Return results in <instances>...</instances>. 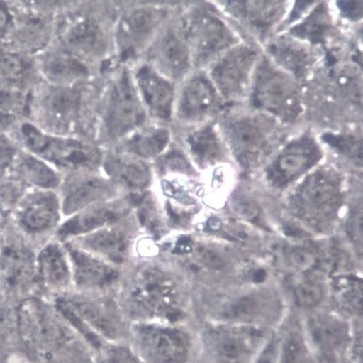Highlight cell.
Returning a JSON list of instances; mask_svg holds the SVG:
<instances>
[{"mask_svg": "<svg viewBox=\"0 0 363 363\" xmlns=\"http://www.w3.org/2000/svg\"><path fill=\"white\" fill-rule=\"evenodd\" d=\"M17 335L32 363H91L86 341L45 298L29 297L15 310Z\"/></svg>", "mask_w": 363, "mask_h": 363, "instance_id": "1", "label": "cell"}, {"mask_svg": "<svg viewBox=\"0 0 363 363\" xmlns=\"http://www.w3.org/2000/svg\"><path fill=\"white\" fill-rule=\"evenodd\" d=\"M122 305L124 313L135 323L176 324L186 315L176 283L157 268L144 269L138 273Z\"/></svg>", "mask_w": 363, "mask_h": 363, "instance_id": "2", "label": "cell"}, {"mask_svg": "<svg viewBox=\"0 0 363 363\" xmlns=\"http://www.w3.org/2000/svg\"><path fill=\"white\" fill-rule=\"evenodd\" d=\"M132 348L144 363H188L193 342L175 324L135 323L130 329Z\"/></svg>", "mask_w": 363, "mask_h": 363, "instance_id": "3", "label": "cell"}, {"mask_svg": "<svg viewBox=\"0 0 363 363\" xmlns=\"http://www.w3.org/2000/svg\"><path fill=\"white\" fill-rule=\"evenodd\" d=\"M23 134L29 150L57 168L76 172L91 169L101 161L99 151L80 141L49 136L30 124L23 126Z\"/></svg>", "mask_w": 363, "mask_h": 363, "instance_id": "4", "label": "cell"}, {"mask_svg": "<svg viewBox=\"0 0 363 363\" xmlns=\"http://www.w3.org/2000/svg\"><path fill=\"white\" fill-rule=\"evenodd\" d=\"M292 202L301 219L322 228L334 219L340 206V180L331 172L318 171L298 188Z\"/></svg>", "mask_w": 363, "mask_h": 363, "instance_id": "5", "label": "cell"}, {"mask_svg": "<svg viewBox=\"0 0 363 363\" xmlns=\"http://www.w3.org/2000/svg\"><path fill=\"white\" fill-rule=\"evenodd\" d=\"M146 119L147 111L133 77L125 70L114 81L108 94L104 112L106 133L113 139L127 137L143 126Z\"/></svg>", "mask_w": 363, "mask_h": 363, "instance_id": "6", "label": "cell"}, {"mask_svg": "<svg viewBox=\"0 0 363 363\" xmlns=\"http://www.w3.org/2000/svg\"><path fill=\"white\" fill-rule=\"evenodd\" d=\"M35 258L36 252L25 242L4 239L0 260V291L19 301L41 297L36 281Z\"/></svg>", "mask_w": 363, "mask_h": 363, "instance_id": "7", "label": "cell"}, {"mask_svg": "<svg viewBox=\"0 0 363 363\" xmlns=\"http://www.w3.org/2000/svg\"><path fill=\"white\" fill-rule=\"evenodd\" d=\"M256 107L289 121L301 112L300 94L294 82L283 72L264 62L259 67L253 88Z\"/></svg>", "mask_w": 363, "mask_h": 363, "instance_id": "8", "label": "cell"}, {"mask_svg": "<svg viewBox=\"0 0 363 363\" xmlns=\"http://www.w3.org/2000/svg\"><path fill=\"white\" fill-rule=\"evenodd\" d=\"M61 200L55 190H28L13 217L18 232L29 239L55 232L60 224Z\"/></svg>", "mask_w": 363, "mask_h": 363, "instance_id": "9", "label": "cell"}, {"mask_svg": "<svg viewBox=\"0 0 363 363\" xmlns=\"http://www.w3.org/2000/svg\"><path fill=\"white\" fill-rule=\"evenodd\" d=\"M193 60L204 62L229 47L232 34L225 23L211 13L199 9L184 20L182 31Z\"/></svg>", "mask_w": 363, "mask_h": 363, "instance_id": "10", "label": "cell"}, {"mask_svg": "<svg viewBox=\"0 0 363 363\" xmlns=\"http://www.w3.org/2000/svg\"><path fill=\"white\" fill-rule=\"evenodd\" d=\"M262 337L253 327H216L205 336V351L211 363H248Z\"/></svg>", "mask_w": 363, "mask_h": 363, "instance_id": "11", "label": "cell"}, {"mask_svg": "<svg viewBox=\"0 0 363 363\" xmlns=\"http://www.w3.org/2000/svg\"><path fill=\"white\" fill-rule=\"evenodd\" d=\"M220 107V97L211 79L199 72L187 78L176 97L174 114L183 123L196 124Z\"/></svg>", "mask_w": 363, "mask_h": 363, "instance_id": "12", "label": "cell"}, {"mask_svg": "<svg viewBox=\"0 0 363 363\" xmlns=\"http://www.w3.org/2000/svg\"><path fill=\"white\" fill-rule=\"evenodd\" d=\"M272 125L257 117L230 121L225 131L230 146L241 164L249 168L268 151L273 136Z\"/></svg>", "mask_w": 363, "mask_h": 363, "instance_id": "13", "label": "cell"}, {"mask_svg": "<svg viewBox=\"0 0 363 363\" xmlns=\"http://www.w3.org/2000/svg\"><path fill=\"white\" fill-rule=\"evenodd\" d=\"M149 63L171 82L184 78L192 65L191 50L182 32L169 29L152 42Z\"/></svg>", "mask_w": 363, "mask_h": 363, "instance_id": "14", "label": "cell"}, {"mask_svg": "<svg viewBox=\"0 0 363 363\" xmlns=\"http://www.w3.org/2000/svg\"><path fill=\"white\" fill-rule=\"evenodd\" d=\"M133 80L147 112L157 119L171 121L176 101L172 82L161 75L150 64L140 65Z\"/></svg>", "mask_w": 363, "mask_h": 363, "instance_id": "15", "label": "cell"}, {"mask_svg": "<svg viewBox=\"0 0 363 363\" xmlns=\"http://www.w3.org/2000/svg\"><path fill=\"white\" fill-rule=\"evenodd\" d=\"M321 151L311 138L303 137L290 143L267 170L269 181L277 187L294 182L321 158Z\"/></svg>", "mask_w": 363, "mask_h": 363, "instance_id": "16", "label": "cell"}, {"mask_svg": "<svg viewBox=\"0 0 363 363\" xmlns=\"http://www.w3.org/2000/svg\"><path fill=\"white\" fill-rule=\"evenodd\" d=\"M68 256L72 282L84 291H102L114 285L119 272L92 253L71 243L63 245Z\"/></svg>", "mask_w": 363, "mask_h": 363, "instance_id": "17", "label": "cell"}, {"mask_svg": "<svg viewBox=\"0 0 363 363\" xmlns=\"http://www.w3.org/2000/svg\"><path fill=\"white\" fill-rule=\"evenodd\" d=\"M165 12L157 9H138L125 14L118 26L117 40L123 58L146 47L159 31Z\"/></svg>", "mask_w": 363, "mask_h": 363, "instance_id": "18", "label": "cell"}, {"mask_svg": "<svg viewBox=\"0 0 363 363\" xmlns=\"http://www.w3.org/2000/svg\"><path fill=\"white\" fill-rule=\"evenodd\" d=\"M256 53L247 47H239L218 60L211 71V80L226 98L241 95L249 82Z\"/></svg>", "mask_w": 363, "mask_h": 363, "instance_id": "19", "label": "cell"}, {"mask_svg": "<svg viewBox=\"0 0 363 363\" xmlns=\"http://www.w3.org/2000/svg\"><path fill=\"white\" fill-rule=\"evenodd\" d=\"M36 281L40 295L61 293L72 282V272L64 246L57 240L45 242L36 252Z\"/></svg>", "mask_w": 363, "mask_h": 363, "instance_id": "20", "label": "cell"}, {"mask_svg": "<svg viewBox=\"0 0 363 363\" xmlns=\"http://www.w3.org/2000/svg\"><path fill=\"white\" fill-rule=\"evenodd\" d=\"M122 210L115 206L98 205L90 206L60 224L55 232L58 242H65L80 236H86L117 222Z\"/></svg>", "mask_w": 363, "mask_h": 363, "instance_id": "21", "label": "cell"}, {"mask_svg": "<svg viewBox=\"0 0 363 363\" xmlns=\"http://www.w3.org/2000/svg\"><path fill=\"white\" fill-rule=\"evenodd\" d=\"M113 185L107 180L96 177L84 178L72 183L61 200L62 215L69 217L92 206L99 201L111 197Z\"/></svg>", "mask_w": 363, "mask_h": 363, "instance_id": "22", "label": "cell"}, {"mask_svg": "<svg viewBox=\"0 0 363 363\" xmlns=\"http://www.w3.org/2000/svg\"><path fill=\"white\" fill-rule=\"evenodd\" d=\"M9 177L18 180L28 190H55L62 182L60 173L54 168L30 156L16 159Z\"/></svg>", "mask_w": 363, "mask_h": 363, "instance_id": "23", "label": "cell"}, {"mask_svg": "<svg viewBox=\"0 0 363 363\" xmlns=\"http://www.w3.org/2000/svg\"><path fill=\"white\" fill-rule=\"evenodd\" d=\"M313 342L326 356L333 357L341 353L349 341V327L345 322L327 315L313 318L309 323Z\"/></svg>", "mask_w": 363, "mask_h": 363, "instance_id": "24", "label": "cell"}, {"mask_svg": "<svg viewBox=\"0 0 363 363\" xmlns=\"http://www.w3.org/2000/svg\"><path fill=\"white\" fill-rule=\"evenodd\" d=\"M65 40L71 48L94 56L101 54L105 50L107 36L104 27L95 17L86 16L72 26Z\"/></svg>", "mask_w": 363, "mask_h": 363, "instance_id": "25", "label": "cell"}, {"mask_svg": "<svg viewBox=\"0 0 363 363\" xmlns=\"http://www.w3.org/2000/svg\"><path fill=\"white\" fill-rule=\"evenodd\" d=\"M170 140V131L164 126H141L127 136L125 147L131 156L142 159H152L167 150Z\"/></svg>", "mask_w": 363, "mask_h": 363, "instance_id": "26", "label": "cell"}, {"mask_svg": "<svg viewBox=\"0 0 363 363\" xmlns=\"http://www.w3.org/2000/svg\"><path fill=\"white\" fill-rule=\"evenodd\" d=\"M82 248L115 263H122L128 254L130 239L118 228L105 227L86 236Z\"/></svg>", "mask_w": 363, "mask_h": 363, "instance_id": "27", "label": "cell"}, {"mask_svg": "<svg viewBox=\"0 0 363 363\" xmlns=\"http://www.w3.org/2000/svg\"><path fill=\"white\" fill-rule=\"evenodd\" d=\"M105 168L116 181L133 190L146 188L150 181L148 166L133 156L109 157L105 162Z\"/></svg>", "mask_w": 363, "mask_h": 363, "instance_id": "28", "label": "cell"}, {"mask_svg": "<svg viewBox=\"0 0 363 363\" xmlns=\"http://www.w3.org/2000/svg\"><path fill=\"white\" fill-rule=\"evenodd\" d=\"M187 151L200 166H208L223 156L222 143L211 126H203L190 131L184 139Z\"/></svg>", "mask_w": 363, "mask_h": 363, "instance_id": "29", "label": "cell"}, {"mask_svg": "<svg viewBox=\"0 0 363 363\" xmlns=\"http://www.w3.org/2000/svg\"><path fill=\"white\" fill-rule=\"evenodd\" d=\"M235 16L259 31L267 30L279 18L281 4L277 2H229Z\"/></svg>", "mask_w": 363, "mask_h": 363, "instance_id": "30", "label": "cell"}, {"mask_svg": "<svg viewBox=\"0 0 363 363\" xmlns=\"http://www.w3.org/2000/svg\"><path fill=\"white\" fill-rule=\"evenodd\" d=\"M269 50L279 64L295 75L304 74L311 65L308 49L291 39L281 38L272 43Z\"/></svg>", "mask_w": 363, "mask_h": 363, "instance_id": "31", "label": "cell"}, {"mask_svg": "<svg viewBox=\"0 0 363 363\" xmlns=\"http://www.w3.org/2000/svg\"><path fill=\"white\" fill-rule=\"evenodd\" d=\"M28 190L11 178L0 181V231L13 222L15 210Z\"/></svg>", "mask_w": 363, "mask_h": 363, "instance_id": "32", "label": "cell"}, {"mask_svg": "<svg viewBox=\"0 0 363 363\" xmlns=\"http://www.w3.org/2000/svg\"><path fill=\"white\" fill-rule=\"evenodd\" d=\"M82 97L77 90L62 88L52 92L46 100V104L52 114L62 119L75 117L81 107Z\"/></svg>", "mask_w": 363, "mask_h": 363, "instance_id": "33", "label": "cell"}, {"mask_svg": "<svg viewBox=\"0 0 363 363\" xmlns=\"http://www.w3.org/2000/svg\"><path fill=\"white\" fill-rule=\"evenodd\" d=\"M46 70L50 77L65 80L84 79L90 75L86 65L79 60L67 55L52 58L48 62Z\"/></svg>", "mask_w": 363, "mask_h": 363, "instance_id": "34", "label": "cell"}, {"mask_svg": "<svg viewBox=\"0 0 363 363\" xmlns=\"http://www.w3.org/2000/svg\"><path fill=\"white\" fill-rule=\"evenodd\" d=\"M263 302L256 296L242 297L233 302L225 310L224 317L227 319L238 321H249L261 318L264 314Z\"/></svg>", "mask_w": 363, "mask_h": 363, "instance_id": "35", "label": "cell"}, {"mask_svg": "<svg viewBox=\"0 0 363 363\" xmlns=\"http://www.w3.org/2000/svg\"><path fill=\"white\" fill-rule=\"evenodd\" d=\"M280 363H311L308 349L299 334L292 332L286 337L281 347Z\"/></svg>", "mask_w": 363, "mask_h": 363, "instance_id": "36", "label": "cell"}, {"mask_svg": "<svg viewBox=\"0 0 363 363\" xmlns=\"http://www.w3.org/2000/svg\"><path fill=\"white\" fill-rule=\"evenodd\" d=\"M96 363H144L132 347L111 345L101 348Z\"/></svg>", "mask_w": 363, "mask_h": 363, "instance_id": "37", "label": "cell"}, {"mask_svg": "<svg viewBox=\"0 0 363 363\" xmlns=\"http://www.w3.org/2000/svg\"><path fill=\"white\" fill-rule=\"evenodd\" d=\"M324 298L322 286L314 281L301 283L295 289V299L298 306L312 308L318 306Z\"/></svg>", "mask_w": 363, "mask_h": 363, "instance_id": "38", "label": "cell"}, {"mask_svg": "<svg viewBox=\"0 0 363 363\" xmlns=\"http://www.w3.org/2000/svg\"><path fill=\"white\" fill-rule=\"evenodd\" d=\"M321 8L320 10H315L303 25L295 28L294 33L313 42L319 41L328 27L325 11Z\"/></svg>", "mask_w": 363, "mask_h": 363, "instance_id": "39", "label": "cell"}, {"mask_svg": "<svg viewBox=\"0 0 363 363\" xmlns=\"http://www.w3.org/2000/svg\"><path fill=\"white\" fill-rule=\"evenodd\" d=\"M325 140L340 153L351 158L357 159L361 163L362 160V147L360 141H357L352 136H334L332 134L325 135Z\"/></svg>", "mask_w": 363, "mask_h": 363, "instance_id": "40", "label": "cell"}, {"mask_svg": "<svg viewBox=\"0 0 363 363\" xmlns=\"http://www.w3.org/2000/svg\"><path fill=\"white\" fill-rule=\"evenodd\" d=\"M289 264L301 271H308L318 264L316 254L310 249L298 246L290 250L287 254Z\"/></svg>", "mask_w": 363, "mask_h": 363, "instance_id": "41", "label": "cell"}, {"mask_svg": "<svg viewBox=\"0 0 363 363\" xmlns=\"http://www.w3.org/2000/svg\"><path fill=\"white\" fill-rule=\"evenodd\" d=\"M16 150L5 138L0 136V181L6 179L16 161Z\"/></svg>", "mask_w": 363, "mask_h": 363, "instance_id": "42", "label": "cell"}, {"mask_svg": "<svg viewBox=\"0 0 363 363\" xmlns=\"http://www.w3.org/2000/svg\"><path fill=\"white\" fill-rule=\"evenodd\" d=\"M26 69L25 63L11 54H0V75L13 79L19 77Z\"/></svg>", "mask_w": 363, "mask_h": 363, "instance_id": "43", "label": "cell"}, {"mask_svg": "<svg viewBox=\"0 0 363 363\" xmlns=\"http://www.w3.org/2000/svg\"><path fill=\"white\" fill-rule=\"evenodd\" d=\"M195 257L199 263L213 269H221L225 265L223 256L208 246L197 247L195 251Z\"/></svg>", "mask_w": 363, "mask_h": 363, "instance_id": "44", "label": "cell"}, {"mask_svg": "<svg viewBox=\"0 0 363 363\" xmlns=\"http://www.w3.org/2000/svg\"><path fill=\"white\" fill-rule=\"evenodd\" d=\"M347 231L355 244L362 248V208L359 207L350 214Z\"/></svg>", "mask_w": 363, "mask_h": 363, "instance_id": "45", "label": "cell"}, {"mask_svg": "<svg viewBox=\"0 0 363 363\" xmlns=\"http://www.w3.org/2000/svg\"><path fill=\"white\" fill-rule=\"evenodd\" d=\"M235 211L248 220H253L259 215V207L254 201L244 196L237 197L233 200Z\"/></svg>", "mask_w": 363, "mask_h": 363, "instance_id": "46", "label": "cell"}, {"mask_svg": "<svg viewBox=\"0 0 363 363\" xmlns=\"http://www.w3.org/2000/svg\"><path fill=\"white\" fill-rule=\"evenodd\" d=\"M279 352L278 340H271L261 352L256 363H277Z\"/></svg>", "mask_w": 363, "mask_h": 363, "instance_id": "47", "label": "cell"}, {"mask_svg": "<svg viewBox=\"0 0 363 363\" xmlns=\"http://www.w3.org/2000/svg\"><path fill=\"white\" fill-rule=\"evenodd\" d=\"M362 4L361 2H338L340 10L350 19H356L361 16L362 12Z\"/></svg>", "mask_w": 363, "mask_h": 363, "instance_id": "48", "label": "cell"}, {"mask_svg": "<svg viewBox=\"0 0 363 363\" xmlns=\"http://www.w3.org/2000/svg\"><path fill=\"white\" fill-rule=\"evenodd\" d=\"M11 20L12 16L6 5L4 3H0V37L6 33Z\"/></svg>", "mask_w": 363, "mask_h": 363, "instance_id": "49", "label": "cell"}, {"mask_svg": "<svg viewBox=\"0 0 363 363\" xmlns=\"http://www.w3.org/2000/svg\"><path fill=\"white\" fill-rule=\"evenodd\" d=\"M4 244V239L1 237V234H0V260H1V255H2Z\"/></svg>", "mask_w": 363, "mask_h": 363, "instance_id": "50", "label": "cell"}, {"mask_svg": "<svg viewBox=\"0 0 363 363\" xmlns=\"http://www.w3.org/2000/svg\"><path fill=\"white\" fill-rule=\"evenodd\" d=\"M12 363H32L30 362L29 360H26V359H24V360H21V361H18V360H16L14 362H13Z\"/></svg>", "mask_w": 363, "mask_h": 363, "instance_id": "51", "label": "cell"}]
</instances>
